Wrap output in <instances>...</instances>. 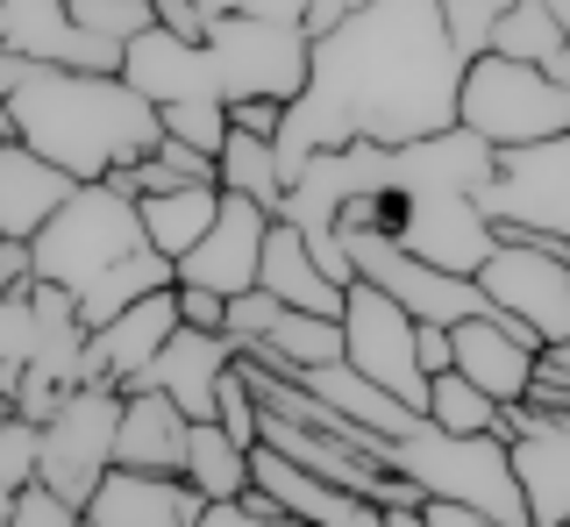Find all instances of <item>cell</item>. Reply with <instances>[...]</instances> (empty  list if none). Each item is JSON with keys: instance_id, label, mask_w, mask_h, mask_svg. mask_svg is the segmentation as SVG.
Returning <instances> with one entry per match:
<instances>
[{"instance_id": "cell-1", "label": "cell", "mask_w": 570, "mask_h": 527, "mask_svg": "<svg viewBox=\"0 0 570 527\" xmlns=\"http://www.w3.org/2000/svg\"><path fill=\"white\" fill-rule=\"evenodd\" d=\"M463 58L442 29V0H371L343 29L307 43V93L285 108L278 179L285 192L321 150L379 143L406 150L456 129Z\"/></svg>"}, {"instance_id": "cell-2", "label": "cell", "mask_w": 570, "mask_h": 527, "mask_svg": "<svg viewBox=\"0 0 570 527\" xmlns=\"http://www.w3.org/2000/svg\"><path fill=\"white\" fill-rule=\"evenodd\" d=\"M0 108L14 143L58 165L71 186H107L165 143V121L121 72H58L0 50Z\"/></svg>"}, {"instance_id": "cell-3", "label": "cell", "mask_w": 570, "mask_h": 527, "mask_svg": "<svg viewBox=\"0 0 570 527\" xmlns=\"http://www.w3.org/2000/svg\"><path fill=\"white\" fill-rule=\"evenodd\" d=\"M121 79L150 108H171V100H214V108L285 100L293 108L307 93V37L285 22H207L200 43H171L165 29H150L121 50Z\"/></svg>"}, {"instance_id": "cell-4", "label": "cell", "mask_w": 570, "mask_h": 527, "mask_svg": "<svg viewBox=\"0 0 570 527\" xmlns=\"http://www.w3.org/2000/svg\"><path fill=\"white\" fill-rule=\"evenodd\" d=\"M456 129L478 136L499 157L549 150L570 136V86L549 79L542 64H513V58H471L456 86Z\"/></svg>"}, {"instance_id": "cell-5", "label": "cell", "mask_w": 570, "mask_h": 527, "mask_svg": "<svg viewBox=\"0 0 570 527\" xmlns=\"http://www.w3.org/2000/svg\"><path fill=\"white\" fill-rule=\"evenodd\" d=\"M392 478H406L421 499H450V506H471L485 514L492 527H528V499H521V478H513V449L499 435H442V428H421L406 443H392Z\"/></svg>"}, {"instance_id": "cell-6", "label": "cell", "mask_w": 570, "mask_h": 527, "mask_svg": "<svg viewBox=\"0 0 570 527\" xmlns=\"http://www.w3.org/2000/svg\"><path fill=\"white\" fill-rule=\"evenodd\" d=\"M492 257L478 264V292L485 314L521 321L542 349L570 342V236L549 228H521V221H492Z\"/></svg>"}, {"instance_id": "cell-7", "label": "cell", "mask_w": 570, "mask_h": 527, "mask_svg": "<svg viewBox=\"0 0 570 527\" xmlns=\"http://www.w3.org/2000/svg\"><path fill=\"white\" fill-rule=\"evenodd\" d=\"M136 250H150V242H142V221H136V200H121L115 186H79L58 215H50L43 236L29 242V264H36V286H58V292L79 300L94 278H107Z\"/></svg>"}, {"instance_id": "cell-8", "label": "cell", "mask_w": 570, "mask_h": 527, "mask_svg": "<svg viewBox=\"0 0 570 527\" xmlns=\"http://www.w3.org/2000/svg\"><path fill=\"white\" fill-rule=\"evenodd\" d=\"M356 264V278L364 286H379L385 300H400V314L414 328H463L485 314V292H478V278H456V271H435V264H421L414 250H400L392 236H335Z\"/></svg>"}, {"instance_id": "cell-9", "label": "cell", "mask_w": 570, "mask_h": 527, "mask_svg": "<svg viewBox=\"0 0 570 527\" xmlns=\"http://www.w3.org/2000/svg\"><path fill=\"white\" fill-rule=\"evenodd\" d=\"M115 428H121V392H107V385H71L65 407L50 414V428H43L36 485H50L58 499H71L86 514L94 485L115 470Z\"/></svg>"}, {"instance_id": "cell-10", "label": "cell", "mask_w": 570, "mask_h": 527, "mask_svg": "<svg viewBox=\"0 0 570 527\" xmlns=\"http://www.w3.org/2000/svg\"><path fill=\"white\" fill-rule=\"evenodd\" d=\"M343 364L356 378H371L379 392H392L400 407H428V378L414 364V321L400 314V300H385L379 286H356L343 292Z\"/></svg>"}, {"instance_id": "cell-11", "label": "cell", "mask_w": 570, "mask_h": 527, "mask_svg": "<svg viewBox=\"0 0 570 527\" xmlns=\"http://www.w3.org/2000/svg\"><path fill=\"white\" fill-rule=\"evenodd\" d=\"M492 435L513 449L528 527H570V420H549L534 407H499Z\"/></svg>"}, {"instance_id": "cell-12", "label": "cell", "mask_w": 570, "mask_h": 527, "mask_svg": "<svg viewBox=\"0 0 570 527\" xmlns=\"http://www.w3.org/2000/svg\"><path fill=\"white\" fill-rule=\"evenodd\" d=\"M264 236H272V215L249 207V200H236V192H222L214 228L193 242V257L171 264V278H178V286H193V292H214V300H243V292H257Z\"/></svg>"}, {"instance_id": "cell-13", "label": "cell", "mask_w": 570, "mask_h": 527, "mask_svg": "<svg viewBox=\"0 0 570 527\" xmlns=\"http://www.w3.org/2000/svg\"><path fill=\"white\" fill-rule=\"evenodd\" d=\"M450 349H456V378L478 385L492 407H521L534 385V364H542V342L507 314H478V321L450 328Z\"/></svg>"}, {"instance_id": "cell-14", "label": "cell", "mask_w": 570, "mask_h": 527, "mask_svg": "<svg viewBox=\"0 0 570 527\" xmlns=\"http://www.w3.org/2000/svg\"><path fill=\"white\" fill-rule=\"evenodd\" d=\"M178 336V286L136 300L129 314H115L107 328L86 336V385H107V392H136L142 371L157 364V349Z\"/></svg>"}, {"instance_id": "cell-15", "label": "cell", "mask_w": 570, "mask_h": 527, "mask_svg": "<svg viewBox=\"0 0 570 527\" xmlns=\"http://www.w3.org/2000/svg\"><path fill=\"white\" fill-rule=\"evenodd\" d=\"M400 250H414L421 264L435 271H456V278H478V264L492 257V221L478 200H400V228H392Z\"/></svg>"}, {"instance_id": "cell-16", "label": "cell", "mask_w": 570, "mask_h": 527, "mask_svg": "<svg viewBox=\"0 0 570 527\" xmlns=\"http://www.w3.org/2000/svg\"><path fill=\"white\" fill-rule=\"evenodd\" d=\"M243 349L228 336H200V328H178V336L157 349V364L142 371V385L150 392H165L178 414L200 428V420H214V399H222V378L236 371Z\"/></svg>"}, {"instance_id": "cell-17", "label": "cell", "mask_w": 570, "mask_h": 527, "mask_svg": "<svg viewBox=\"0 0 570 527\" xmlns=\"http://www.w3.org/2000/svg\"><path fill=\"white\" fill-rule=\"evenodd\" d=\"M249 491H264V499L278 506V520H299V527H379L385 520L371 499H356V491L328 485V478H307V470L278 464L272 449H249Z\"/></svg>"}, {"instance_id": "cell-18", "label": "cell", "mask_w": 570, "mask_h": 527, "mask_svg": "<svg viewBox=\"0 0 570 527\" xmlns=\"http://www.w3.org/2000/svg\"><path fill=\"white\" fill-rule=\"evenodd\" d=\"M207 499L186 478H142V470H107L86 499V527H200Z\"/></svg>"}, {"instance_id": "cell-19", "label": "cell", "mask_w": 570, "mask_h": 527, "mask_svg": "<svg viewBox=\"0 0 570 527\" xmlns=\"http://www.w3.org/2000/svg\"><path fill=\"white\" fill-rule=\"evenodd\" d=\"M186 443H193V420L178 414L165 392H150V385L121 392L115 470H142V478H186Z\"/></svg>"}, {"instance_id": "cell-20", "label": "cell", "mask_w": 570, "mask_h": 527, "mask_svg": "<svg viewBox=\"0 0 570 527\" xmlns=\"http://www.w3.org/2000/svg\"><path fill=\"white\" fill-rule=\"evenodd\" d=\"M257 292H272L278 307L293 314H328V321H343V286H328V271L314 264V242L299 236V221H272V236H264V264H257Z\"/></svg>"}, {"instance_id": "cell-21", "label": "cell", "mask_w": 570, "mask_h": 527, "mask_svg": "<svg viewBox=\"0 0 570 527\" xmlns=\"http://www.w3.org/2000/svg\"><path fill=\"white\" fill-rule=\"evenodd\" d=\"M71 192L79 186H71L58 165H43V157L22 150V143H0V236L8 242H36Z\"/></svg>"}, {"instance_id": "cell-22", "label": "cell", "mask_w": 570, "mask_h": 527, "mask_svg": "<svg viewBox=\"0 0 570 527\" xmlns=\"http://www.w3.org/2000/svg\"><path fill=\"white\" fill-rule=\"evenodd\" d=\"M299 385L328 407L343 428H364V435H379V443L392 449V443H406V435L421 428V414L414 407H400L392 392H379L371 378H356L350 364H321V371H299Z\"/></svg>"}, {"instance_id": "cell-23", "label": "cell", "mask_w": 570, "mask_h": 527, "mask_svg": "<svg viewBox=\"0 0 570 527\" xmlns=\"http://www.w3.org/2000/svg\"><path fill=\"white\" fill-rule=\"evenodd\" d=\"M214 215H222V186H171V192H142L136 200L142 242H150L165 264L193 257V242L214 228Z\"/></svg>"}, {"instance_id": "cell-24", "label": "cell", "mask_w": 570, "mask_h": 527, "mask_svg": "<svg viewBox=\"0 0 570 527\" xmlns=\"http://www.w3.org/2000/svg\"><path fill=\"white\" fill-rule=\"evenodd\" d=\"M178 278H171V264L157 257V250H136V257H121L107 278H94V286L79 292V328L94 336V328H107L115 314H129L136 300H150V292H171Z\"/></svg>"}, {"instance_id": "cell-25", "label": "cell", "mask_w": 570, "mask_h": 527, "mask_svg": "<svg viewBox=\"0 0 570 527\" xmlns=\"http://www.w3.org/2000/svg\"><path fill=\"white\" fill-rule=\"evenodd\" d=\"M186 485L200 491L207 506H236L243 491H249V449L228 443L222 420H200V428H193V443H186Z\"/></svg>"}, {"instance_id": "cell-26", "label": "cell", "mask_w": 570, "mask_h": 527, "mask_svg": "<svg viewBox=\"0 0 570 527\" xmlns=\"http://www.w3.org/2000/svg\"><path fill=\"white\" fill-rule=\"evenodd\" d=\"M214 186L236 192V200H249V207H264L272 221L285 215L278 150H272V143H257V136H236V129H228V150H222V165H214Z\"/></svg>"}, {"instance_id": "cell-27", "label": "cell", "mask_w": 570, "mask_h": 527, "mask_svg": "<svg viewBox=\"0 0 570 527\" xmlns=\"http://www.w3.org/2000/svg\"><path fill=\"white\" fill-rule=\"evenodd\" d=\"M492 58H513V64H542V72H557V64L570 58V29L542 8V0H513L507 22L492 29Z\"/></svg>"}, {"instance_id": "cell-28", "label": "cell", "mask_w": 570, "mask_h": 527, "mask_svg": "<svg viewBox=\"0 0 570 527\" xmlns=\"http://www.w3.org/2000/svg\"><path fill=\"white\" fill-rule=\"evenodd\" d=\"M264 357L285 364V371H321V364H343V321H328V314H278L272 342H264Z\"/></svg>"}, {"instance_id": "cell-29", "label": "cell", "mask_w": 570, "mask_h": 527, "mask_svg": "<svg viewBox=\"0 0 570 527\" xmlns=\"http://www.w3.org/2000/svg\"><path fill=\"white\" fill-rule=\"evenodd\" d=\"M428 428H442V435H492L499 428V407L478 385H463L456 371H442V378H428V407H421Z\"/></svg>"}, {"instance_id": "cell-30", "label": "cell", "mask_w": 570, "mask_h": 527, "mask_svg": "<svg viewBox=\"0 0 570 527\" xmlns=\"http://www.w3.org/2000/svg\"><path fill=\"white\" fill-rule=\"evenodd\" d=\"M65 14L94 43H115V50H129L136 37H150V29H157V8H150V0H65Z\"/></svg>"}, {"instance_id": "cell-31", "label": "cell", "mask_w": 570, "mask_h": 527, "mask_svg": "<svg viewBox=\"0 0 570 527\" xmlns=\"http://www.w3.org/2000/svg\"><path fill=\"white\" fill-rule=\"evenodd\" d=\"M157 121H165L171 143H186L193 157H214V165H222V150H228V108H214V100H171V108H157Z\"/></svg>"}, {"instance_id": "cell-32", "label": "cell", "mask_w": 570, "mask_h": 527, "mask_svg": "<svg viewBox=\"0 0 570 527\" xmlns=\"http://www.w3.org/2000/svg\"><path fill=\"white\" fill-rule=\"evenodd\" d=\"M507 8H513V0H442V29H450V43H456L463 64L492 50V29L507 22Z\"/></svg>"}, {"instance_id": "cell-33", "label": "cell", "mask_w": 570, "mask_h": 527, "mask_svg": "<svg viewBox=\"0 0 570 527\" xmlns=\"http://www.w3.org/2000/svg\"><path fill=\"white\" fill-rule=\"evenodd\" d=\"M36 464H43V428H29L22 414L0 420V491L36 485Z\"/></svg>"}, {"instance_id": "cell-34", "label": "cell", "mask_w": 570, "mask_h": 527, "mask_svg": "<svg viewBox=\"0 0 570 527\" xmlns=\"http://www.w3.org/2000/svg\"><path fill=\"white\" fill-rule=\"evenodd\" d=\"M278 300H272V292H243V300H228V328H222V336L228 342H236V349H264V342H272V328H278Z\"/></svg>"}, {"instance_id": "cell-35", "label": "cell", "mask_w": 570, "mask_h": 527, "mask_svg": "<svg viewBox=\"0 0 570 527\" xmlns=\"http://www.w3.org/2000/svg\"><path fill=\"white\" fill-rule=\"evenodd\" d=\"M8 527H86V514H79L71 499H58L50 485H22V491H14Z\"/></svg>"}, {"instance_id": "cell-36", "label": "cell", "mask_w": 570, "mask_h": 527, "mask_svg": "<svg viewBox=\"0 0 570 527\" xmlns=\"http://www.w3.org/2000/svg\"><path fill=\"white\" fill-rule=\"evenodd\" d=\"M214 420H222V428H228V443L257 449V399H249L243 371H228V378H222V399H214Z\"/></svg>"}, {"instance_id": "cell-37", "label": "cell", "mask_w": 570, "mask_h": 527, "mask_svg": "<svg viewBox=\"0 0 570 527\" xmlns=\"http://www.w3.org/2000/svg\"><path fill=\"white\" fill-rule=\"evenodd\" d=\"M29 357H36V307H29V292H14V300H0V371Z\"/></svg>"}, {"instance_id": "cell-38", "label": "cell", "mask_w": 570, "mask_h": 527, "mask_svg": "<svg viewBox=\"0 0 570 527\" xmlns=\"http://www.w3.org/2000/svg\"><path fill=\"white\" fill-rule=\"evenodd\" d=\"M228 129L257 136V143H278L285 136V100H236V108H228Z\"/></svg>"}, {"instance_id": "cell-39", "label": "cell", "mask_w": 570, "mask_h": 527, "mask_svg": "<svg viewBox=\"0 0 570 527\" xmlns=\"http://www.w3.org/2000/svg\"><path fill=\"white\" fill-rule=\"evenodd\" d=\"M200 527H278V506L264 499V491H243L236 506H207Z\"/></svg>"}, {"instance_id": "cell-40", "label": "cell", "mask_w": 570, "mask_h": 527, "mask_svg": "<svg viewBox=\"0 0 570 527\" xmlns=\"http://www.w3.org/2000/svg\"><path fill=\"white\" fill-rule=\"evenodd\" d=\"M178 328H200V336H222V328H228V300H214V292H193V286H178Z\"/></svg>"}, {"instance_id": "cell-41", "label": "cell", "mask_w": 570, "mask_h": 527, "mask_svg": "<svg viewBox=\"0 0 570 527\" xmlns=\"http://www.w3.org/2000/svg\"><path fill=\"white\" fill-rule=\"evenodd\" d=\"M150 8H157V29H165L171 43H200L207 37V14L193 8V0H150Z\"/></svg>"}, {"instance_id": "cell-42", "label": "cell", "mask_w": 570, "mask_h": 527, "mask_svg": "<svg viewBox=\"0 0 570 527\" xmlns=\"http://www.w3.org/2000/svg\"><path fill=\"white\" fill-rule=\"evenodd\" d=\"M414 364H421V378H442V371H456L450 328H414Z\"/></svg>"}, {"instance_id": "cell-43", "label": "cell", "mask_w": 570, "mask_h": 527, "mask_svg": "<svg viewBox=\"0 0 570 527\" xmlns=\"http://www.w3.org/2000/svg\"><path fill=\"white\" fill-rule=\"evenodd\" d=\"M36 286V264H29V242H8L0 236V300H14V292Z\"/></svg>"}, {"instance_id": "cell-44", "label": "cell", "mask_w": 570, "mask_h": 527, "mask_svg": "<svg viewBox=\"0 0 570 527\" xmlns=\"http://www.w3.org/2000/svg\"><path fill=\"white\" fill-rule=\"evenodd\" d=\"M421 527H492V520L471 514V506H450V499H421Z\"/></svg>"}, {"instance_id": "cell-45", "label": "cell", "mask_w": 570, "mask_h": 527, "mask_svg": "<svg viewBox=\"0 0 570 527\" xmlns=\"http://www.w3.org/2000/svg\"><path fill=\"white\" fill-rule=\"evenodd\" d=\"M379 527H421V506H392V514Z\"/></svg>"}, {"instance_id": "cell-46", "label": "cell", "mask_w": 570, "mask_h": 527, "mask_svg": "<svg viewBox=\"0 0 570 527\" xmlns=\"http://www.w3.org/2000/svg\"><path fill=\"white\" fill-rule=\"evenodd\" d=\"M8 514H14V491H0V527H8Z\"/></svg>"}, {"instance_id": "cell-47", "label": "cell", "mask_w": 570, "mask_h": 527, "mask_svg": "<svg viewBox=\"0 0 570 527\" xmlns=\"http://www.w3.org/2000/svg\"><path fill=\"white\" fill-rule=\"evenodd\" d=\"M8 414H14V407H8V392H0V420H8Z\"/></svg>"}, {"instance_id": "cell-48", "label": "cell", "mask_w": 570, "mask_h": 527, "mask_svg": "<svg viewBox=\"0 0 570 527\" xmlns=\"http://www.w3.org/2000/svg\"><path fill=\"white\" fill-rule=\"evenodd\" d=\"M278 527H299V520H278Z\"/></svg>"}]
</instances>
